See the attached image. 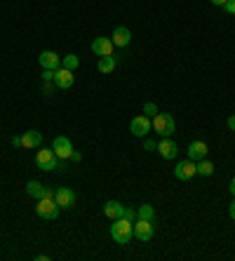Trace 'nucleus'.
Returning a JSON list of instances; mask_svg holds the SVG:
<instances>
[{
  "instance_id": "27",
  "label": "nucleus",
  "mask_w": 235,
  "mask_h": 261,
  "mask_svg": "<svg viewBox=\"0 0 235 261\" xmlns=\"http://www.w3.org/2000/svg\"><path fill=\"white\" fill-rule=\"evenodd\" d=\"M143 148H146V151H155V148H158V144H155L153 139H146V141H143Z\"/></svg>"
},
{
  "instance_id": "7",
  "label": "nucleus",
  "mask_w": 235,
  "mask_h": 261,
  "mask_svg": "<svg viewBox=\"0 0 235 261\" xmlns=\"http://www.w3.org/2000/svg\"><path fill=\"white\" fill-rule=\"evenodd\" d=\"M52 151L57 153L59 160H68L71 153H73V144H71V139L68 137H54V141H52Z\"/></svg>"
},
{
  "instance_id": "26",
  "label": "nucleus",
  "mask_w": 235,
  "mask_h": 261,
  "mask_svg": "<svg viewBox=\"0 0 235 261\" xmlns=\"http://www.w3.org/2000/svg\"><path fill=\"white\" fill-rule=\"evenodd\" d=\"M224 9H226L228 14H235V0H226V5H224Z\"/></svg>"
},
{
  "instance_id": "16",
  "label": "nucleus",
  "mask_w": 235,
  "mask_h": 261,
  "mask_svg": "<svg viewBox=\"0 0 235 261\" xmlns=\"http://www.w3.org/2000/svg\"><path fill=\"white\" fill-rule=\"evenodd\" d=\"M42 146V132L28 130L21 134V148H40Z\"/></svg>"
},
{
  "instance_id": "1",
  "label": "nucleus",
  "mask_w": 235,
  "mask_h": 261,
  "mask_svg": "<svg viewBox=\"0 0 235 261\" xmlns=\"http://www.w3.org/2000/svg\"><path fill=\"white\" fill-rule=\"evenodd\" d=\"M35 165L45 172H54V170H66V160H59L57 153L52 148H42L35 153Z\"/></svg>"
},
{
  "instance_id": "8",
  "label": "nucleus",
  "mask_w": 235,
  "mask_h": 261,
  "mask_svg": "<svg viewBox=\"0 0 235 261\" xmlns=\"http://www.w3.org/2000/svg\"><path fill=\"white\" fill-rule=\"evenodd\" d=\"M151 130H153V125H151V118H148V115H136L134 120L129 123V132L139 139H143Z\"/></svg>"
},
{
  "instance_id": "9",
  "label": "nucleus",
  "mask_w": 235,
  "mask_h": 261,
  "mask_svg": "<svg viewBox=\"0 0 235 261\" xmlns=\"http://www.w3.org/2000/svg\"><path fill=\"white\" fill-rule=\"evenodd\" d=\"M73 82H76L73 71H68L64 66H59L57 71H54V85H57V90H68V87H73Z\"/></svg>"
},
{
  "instance_id": "21",
  "label": "nucleus",
  "mask_w": 235,
  "mask_h": 261,
  "mask_svg": "<svg viewBox=\"0 0 235 261\" xmlns=\"http://www.w3.org/2000/svg\"><path fill=\"white\" fill-rule=\"evenodd\" d=\"M136 217L139 219H148V221H155V207L148 203H143L139 210H136Z\"/></svg>"
},
{
  "instance_id": "19",
  "label": "nucleus",
  "mask_w": 235,
  "mask_h": 261,
  "mask_svg": "<svg viewBox=\"0 0 235 261\" xmlns=\"http://www.w3.org/2000/svg\"><path fill=\"white\" fill-rule=\"evenodd\" d=\"M118 66V59L113 57V54H109V57H99V71L101 73H113Z\"/></svg>"
},
{
  "instance_id": "31",
  "label": "nucleus",
  "mask_w": 235,
  "mask_h": 261,
  "mask_svg": "<svg viewBox=\"0 0 235 261\" xmlns=\"http://www.w3.org/2000/svg\"><path fill=\"white\" fill-rule=\"evenodd\" d=\"M228 214H231V219L235 221V200H233V203H231V210H228Z\"/></svg>"
},
{
  "instance_id": "6",
  "label": "nucleus",
  "mask_w": 235,
  "mask_h": 261,
  "mask_svg": "<svg viewBox=\"0 0 235 261\" xmlns=\"http://www.w3.org/2000/svg\"><path fill=\"white\" fill-rule=\"evenodd\" d=\"M59 210H61V207L54 203V198H42V200H38L35 214H38L40 219H57V217H59Z\"/></svg>"
},
{
  "instance_id": "17",
  "label": "nucleus",
  "mask_w": 235,
  "mask_h": 261,
  "mask_svg": "<svg viewBox=\"0 0 235 261\" xmlns=\"http://www.w3.org/2000/svg\"><path fill=\"white\" fill-rule=\"evenodd\" d=\"M111 40H113L116 47H127V45L132 42V33H129V28H125V26H118L116 31H113V35H111Z\"/></svg>"
},
{
  "instance_id": "20",
  "label": "nucleus",
  "mask_w": 235,
  "mask_h": 261,
  "mask_svg": "<svg viewBox=\"0 0 235 261\" xmlns=\"http://www.w3.org/2000/svg\"><path fill=\"white\" fill-rule=\"evenodd\" d=\"M195 172H198L200 177H212V174H214V165H212L207 158H202V160L195 163Z\"/></svg>"
},
{
  "instance_id": "24",
  "label": "nucleus",
  "mask_w": 235,
  "mask_h": 261,
  "mask_svg": "<svg viewBox=\"0 0 235 261\" xmlns=\"http://www.w3.org/2000/svg\"><path fill=\"white\" fill-rule=\"evenodd\" d=\"M143 115H148V118L158 115V106H155L153 101H146V104H143Z\"/></svg>"
},
{
  "instance_id": "29",
  "label": "nucleus",
  "mask_w": 235,
  "mask_h": 261,
  "mask_svg": "<svg viewBox=\"0 0 235 261\" xmlns=\"http://www.w3.org/2000/svg\"><path fill=\"white\" fill-rule=\"evenodd\" d=\"M68 160H73V163H80V160H83V155L78 153V151H73V153H71V158H68Z\"/></svg>"
},
{
  "instance_id": "12",
  "label": "nucleus",
  "mask_w": 235,
  "mask_h": 261,
  "mask_svg": "<svg viewBox=\"0 0 235 261\" xmlns=\"http://www.w3.org/2000/svg\"><path fill=\"white\" fill-rule=\"evenodd\" d=\"M195 174V163L193 160H181V163H176V167H174V177L179 181H188V179H193Z\"/></svg>"
},
{
  "instance_id": "32",
  "label": "nucleus",
  "mask_w": 235,
  "mask_h": 261,
  "mask_svg": "<svg viewBox=\"0 0 235 261\" xmlns=\"http://www.w3.org/2000/svg\"><path fill=\"white\" fill-rule=\"evenodd\" d=\"M12 146H21V137H12Z\"/></svg>"
},
{
  "instance_id": "25",
  "label": "nucleus",
  "mask_w": 235,
  "mask_h": 261,
  "mask_svg": "<svg viewBox=\"0 0 235 261\" xmlns=\"http://www.w3.org/2000/svg\"><path fill=\"white\" fill-rule=\"evenodd\" d=\"M122 217H125L127 221H132V224H134V221H136V210H132V207H125V214H122Z\"/></svg>"
},
{
  "instance_id": "13",
  "label": "nucleus",
  "mask_w": 235,
  "mask_h": 261,
  "mask_svg": "<svg viewBox=\"0 0 235 261\" xmlns=\"http://www.w3.org/2000/svg\"><path fill=\"white\" fill-rule=\"evenodd\" d=\"M42 68H50V71H57L59 66H61V57H59L57 52H52V49H45L40 52V57H38Z\"/></svg>"
},
{
  "instance_id": "4",
  "label": "nucleus",
  "mask_w": 235,
  "mask_h": 261,
  "mask_svg": "<svg viewBox=\"0 0 235 261\" xmlns=\"http://www.w3.org/2000/svg\"><path fill=\"white\" fill-rule=\"evenodd\" d=\"M153 236H155V221L139 219V217H136V221H134V238L136 240H141V243H151Z\"/></svg>"
},
{
  "instance_id": "22",
  "label": "nucleus",
  "mask_w": 235,
  "mask_h": 261,
  "mask_svg": "<svg viewBox=\"0 0 235 261\" xmlns=\"http://www.w3.org/2000/svg\"><path fill=\"white\" fill-rule=\"evenodd\" d=\"M61 66L68 68V71H76L78 66H80V59H78V54H66V57L61 59Z\"/></svg>"
},
{
  "instance_id": "34",
  "label": "nucleus",
  "mask_w": 235,
  "mask_h": 261,
  "mask_svg": "<svg viewBox=\"0 0 235 261\" xmlns=\"http://www.w3.org/2000/svg\"><path fill=\"white\" fill-rule=\"evenodd\" d=\"M231 193H233V198H235V177L231 179Z\"/></svg>"
},
{
  "instance_id": "28",
  "label": "nucleus",
  "mask_w": 235,
  "mask_h": 261,
  "mask_svg": "<svg viewBox=\"0 0 235 261\" xmlns=\"http://www.w3.org/2000/svg\"><path fill=\"white\" fill-rule=\"evenodd\" d=\"M42 80H54V71H50V68H42Z\"/></svg>"
},
{
  "instance_id": "30",
  "label": "nucleus",
  "mask_w": 235,
  "mask_h": 261,
  "mask_svg": "<svg viewBox=\"0 0 235 261\" xmlns=\"http://www.w3.org/2000/svg\"><path fill=\"white\" fill-rule=\"evenodd\" d=\"M226 125H228V130H231V132H235V115H231V118H228Z\"/></svg>"
},
{
  "instance_id": "5",
  "label": "nucleus",
  "mask_w": 235,
  "mask_h": 261,
  "mask_svg": "<svg viewBox=\"0 0 235 261\" xmlns=\"http://www.w3.org/2000/svg\"><path fill=\"white\" fill-rule=\"evenodd\" d=\"M54 203H57L61 210H71V207H76V203H78L76 191H73V188H66V186L57 188V191H54Z\"/></svg>"
},
{
  "instance_id": "10",
  "label": "nucleus",
  "mask_w": 235,
  "mask_h": 261,
  "mask_svg": "<svg viewBox=\"0 0 235 261\" xmlns=\"http://www.w3.org/2000/svg\"><path fill=\"white\" fill-rule=\"evenodd\" d=\"M165 160H174L176 158V153H179V146H176V141L172 137H162L158 141V148H155Z\"/></svg>"
},
{
  "instance_id": "33",
  "label": "nucleus",
  "mask_w": 235,
  "mask_h": 261,
  "mask_svg": "<svg viewBox=\"0 0 235 261\" xmlns=\"http://www.w3.org/2000/svg\"><path fill=\"white\" fill-rule=\"evenodd\" d=\"M212 5H219V7H224V5H226V0H212Z\"/></svg>"
},
{
  "instance_id": "2",
  "label": "nucleus",
  "mask_w": 235,
  "mask_h": 261,
  "mask_svg": "<svg viewBox=\"0 0 235 261\" xmlns=\"http://www.w3.org/2000/svg\"><path fill=\"white\" fill-rule=\"evenodd\" d=\"M111 238L116 240L118 245H127V243L134 238V224H132V221H127L125 217L113 219V226H111Z\"/></svg>"
},
{
  "instance_id": "14",
  "label": "nucleus",
  "mask_w": 235,
  "mask_h": 261,
  "mask_svg": "<svg viewBox=\"0 0 235 261\" xmlns=\"http://www.w3.org/2000/svg\"><path fill=\"white\" fill-rule=\"evenodd\" d=\"M26 193L38 198V200H42V198H54V191H50L47 186H42L40 181H28V184H26Z\"/></svg>"
},
{
  "instance_id": "3",
  "label": "nucleus",
  "mask_w": 235,
  "mask_h": 261,
  "mask_svg": "<svg viewBox=\"0 0 235 261\" xmlns=\"http://www.w3.org/2000/svg\"><path fill=\"white\" fill-rule=\"evenodd\" d=\"M153 130H155V134H160V137H172L176 130V123H174V118L169 113H158V115H153Z\"/></svg>"
},
{
  "instance_id": "23",
  "label": "nucleus",
  "mask_w": 235,
  "mask_h": 261,
  "mask_svg": "<svg viewBox=\"0 0 235 261\" xmlns=\"http://www.w3.org/2000/svg\"><path fill=\"white\" fill-rule=\"evenodd\" d=\"M57 90V85H54V80H42V87H40V92L45 94V97H50L52 92Z\"/></svg>"
},
{
  "instance_id": "15",
  "label": "nucleus",
  "mask_w": 235,
  "mask_h": 261,
  "mask_svg": "<svg viewBox=\"0 0 235 261\" xmlns=\"http://www.w3.org/2000/svg\"><path fill=\"white\" fill-rule=\"evenodd\" d=\"M207 151H210V148H207L205 141H191L186 153H188V160L198 163V160H202V158H207Z\"/></svg>"
},
{
  "instance_id": "11",
  "label": "nucleus",
  "mask_w": 235,
  "mask_h": 261,
  "mask_svg": "<svg viewBox=\"0 0 235 261\" xmlns=\"http://www.w3.org/2000/svg\"><path fill=\"white\" fill-rule=\"evenodd\" d=\"M113 49H116V45H113V40L106 38V35H99V38L92 40V52L97 57H109V54H113Z\"/></svg>"
},
{
  "instance_id": "18",
  "label": "nucleus",
  "mask_w": 235,
  "mask_h": 261,
  "mask_svg": "<svg viewBox=\"0 0 235 261\" xmlns=\"http://www.w3.org/2000/svg\"><path fill=\"white\" fill-rule=\"evenodd\" d=\"M104 214H106L109 219H120V217L125 214V205H120L118 200H109V203L104 205Z\"/></svg>"
}]
</instances>
